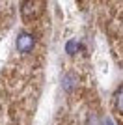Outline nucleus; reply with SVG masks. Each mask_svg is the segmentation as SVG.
I'll use <instances>...</instances> for the list:
<instances>
[{
	"mask_svg": "<svg viewBox=\"0 0 123 125\" xmlns=\"http://www.w3.org/2000/svg\"><path fill=\"white\" fill-rule=\"evenodd\" d=\"M116 108L119 114H123V86L116 92Z\"/></svg>",
	"mask_w": 123,
	"mask_h": 125,
	"instance_id": "nucleus-2",
	"label": "nucleus"
},
{
	"mask_svg": "<svg viewBox=\"0 0 123 125\" xmlns=\"http://www.w3.org/2000/svg\"><path fill=\"white\" fill-rule=\"evenodd\" d=\"M34 43H36L34 36L28 34V32H22V34H19L15 45H17V51H19L20 54H28V52L34 49Z\"/></svg>",
	"mask_w": 123,
	"mask_h": 125,
	"instance_id": "nucleus-1",
	"label": "nucleus"
}]
</instances>
